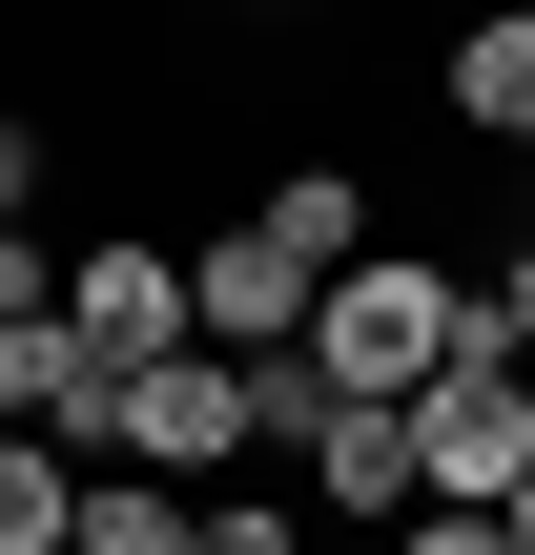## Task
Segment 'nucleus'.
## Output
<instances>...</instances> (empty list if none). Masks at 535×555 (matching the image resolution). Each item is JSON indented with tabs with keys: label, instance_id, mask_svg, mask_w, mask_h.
Returning a JSON list of instances; mask_svg holds the SVG:
<instances>
[{
	"label": "nucleus",
	"instance_id": "f257e3e1",
	"mask_svg": "<svg viewBox=\"0 0 535 555\" xmlns=\"http://www.w3.org/2000/svg\"><path fill=\"white\" fill-rule=\"evenodd\" d=\"M289 350H309V391H330V412H412V391L474 350V268H433V247H351V268L309 288V330H289Z\"/></svg>",
	"mask_w": 535,
	"mask_h": 555
},
{
	"label": "nucleus",
	"instance_id": "f03ea898",
	"mask_svg": "<svg viewBox=\"0 0 535 555\" xmlns=\"http://www.w3.org/2000/svg\"><path fill=\"white\" fill-rule=\"evenodd\" d=\"M392 433H412V515H515L535 494V371H495V350H454Z\"/></svg>",
	"mask_w": 535,
	"mask_h": 555
},
{
	"label": "nucleus",
	"instance_id": "7ed1b4c3",
	"mask_svg": "<svg viewBox=\"0 0 535 555\" xmlns=\"http://www.w3.org/2000/svg\"><path fill=\"white\" fill-rule=\"evenodd\" d=\"M103 453L165 474V494H227V474H247V350H165V371H124Z\"/></svg>",
	"mask_w": 535,
	"mask_h": 555
},
{
	"label": "nucleus",
	"instance_id": "20e7f679",
	"mask_svg": "<svg viewBox=\"0 0 535 555\" xmlns=\"http://www.w3.org/2000/svg\"><path fill=\"white\" fill-rule=\"evenodd\" d=\"M62 330H82L103 371H165V350H186V247H144V227H103V247L62 268Z\"/></svg>",
	"mask_w": 535,
	"mask_h": 555
},
{
	"label": "nucleus",
	"instance_id": "39448f33",
	"mask_svg": "<svg viewBox=\"0 0 535 555\" xmlns=\"http://www.w3.org/2000/svg\"><path fill=\"white\" fill-rule=\"evenodd\" d=\"M289 330H309V268H289L247 206H227V227L186 247V350H289Z\"/></svg>",
	"mask_w": 535,
	"mask_h": 555
},
{
	"label": "nucleus",
	"instance_id": "423d86ee",
	"mask_svg": "<svg viewBox=\"0 0 535 555\" xmlns=\"http://www.w3.org/2000/svg\"><path fill=\"white\" fill-rule=\"evenodd\" d=\"M433 103H454L474 144H515V165H535V21H454V62H433Z\"/></svg>",
	"mask_w": 535,
	"mask_h": 555
},
{
	"label": "nucleus",
	"instance_id": "0eeeda50",
	"mask_svg": "<svg viewBox=\"0 0 535 555\" xmlns=\"http://www.w3.org/2000/svg\"><path fill=\"white\" fill-rule=\"evenodd\" d=\"M247 227H268V247H289V268L330 288V268L371 247V185H351V165H268V185H247Z\"/></svg>",
	"mask_w": 535,
	"mask_h": 555
},
{
	"label": "nucleus",
	"instance_id": "6e6552de",
	"mask_svg": "<svg viewBox=\"0 0 535 555\" xmlns=\"http://www.w3.org/2000/svg\"><path fill=\"white\" fill-rule=\"evenodd\" d=\"M309 494H330L351 535H392V515H412V433H392V412H309Z\"/></svg>",
	"mask_w": 535,
	"mask_h": 555
},
{
	"label": "nucleus",
	"instance_id": "1a4fd4ad",
	"mask_svg": "<svg viewBox=\"0 0 535 555\" xmlns=\"http://www.w3.org/2000/svg\"><path fill=\"white\" fill-rule=\"evenodd\" d=\"M206 494H165V474H124V453H82V494H62V555H186Z\"/></svg>",
	"mask_w": 535,
	"mask_h": 555
},
{
	"label": "nucleus",
	"instance_id": "9d476101",
	"mask_svg": "<svg viewBox=\"0 0 535 555\" xmlns=\"http://www.w3.org/2000/svg\"><path fill=\"white\" fill-rule=\"evenodd\" d=\"M62 494H82V453H41V433H0V555H62Z\"/></svg>",
	"mask_w": 535,
	"mask_h": 555
},
{
	"label": "nucleus",
	"instance_id": "9b49d317",
	"mask_svg": "<svg viewBox=\"0 0 535 555\" xmlns=\"http://www.w3.org/2000/svg\"><path fill=\"white\" fill-rule=\"evenodd\" d=\"M474 350H495V371H535V247H515V268H474Z\"/></svg>",
	"mask_w": 535,
	"mask_h": 555
},
{
	"label": "nucleus",
	"instance_id": "f8f14e48",
	"mask_svg": "<svg viewBox=\"0 0 535 555\" xmlns=\"http://www.w3.org/2000/svg\"><path fill=\"white\" fill-rule=\"evenodd\" d=\"M186 555H309V535H289L268 494H206V515H186Z\"/></svg>",
	"mask_w": 535,
	"mask_h": 555
},
{
	"label": "nucleus",
	"instance_id": "ddd939ff",
	"mask_svg": "<svg viewBox=\"0 0 535 555\" xmlns=\"http://www.w3.org/2000/svg\"><path fill=\"white\" fill-rule=\"evenodd\" d=\"M41 185H62V144H41V124H21V103H0V227H21V206H41Z\"/></svg>",
	"mask_w": 535,
	"mask_h": 555
},
{
	"label": "nucleus",
	"instance_id": "4468645a",
	"mask_svg": "<svg viewBox=\"0 0 535 555\" xmlns=\"http://www.w3.org/2000/svg\"><path fill=\"white\" fill-rule=\"evenodd\" d=\"M41 309H62V268H41V247L0 227V330H41Z\"/></svg>",
	"mask_w": 535,
	"mask_h": 555
},
{
	"label": "nucleus",
	"instance_id": "2eb2a0df",
	"mask_svg": "<svg viewBox=\"0 0 535 555\" xmlns=\"http://www.w3.org/2000/svg\"><path fill=\"white\" fill-rule=\"evenodd\" d=\"M392 555H515L495 515H392Z\"/></svg>",
	"mask_w": 535,
	"mask_h": 555
},
{
	"label": "nucleus",
	"instance_id": "dca6fc26",
	"mask_svg": "<svg viewBox=\"0 0 535 555\" xmlns=\"http://www.w3.org/2000/svg\"><path fill=\"white\" fill-rule=\"evenodd\" d=\"M495 535H515V555H535V494H515V515H495Z\"/></svg>",
	"mask_w": 535,
	"mask_h": 555
},
{
	"label": "nucleus",
	"instance_id": "f3484780",
	"mask_svg": "<svg viewBox=\"0 0 535 555\" xmlns=\"http://www.w3.org/2000/svg\"><path fill=\"white\" fill-rule=\"evenodd\" d=\"M495 21H535V0H495Z\"/></svg>",
	"mask_w": 535,
	"mask_h": 555
},
{
	"label": "nucleus",
	"instance_id": "a211bd4d",
	"mask_svg": "<svg viewBox=\"0 0 535 555\" xmlns=\"http://www.w3.org/2000/svg\"><path fill=\"white\" fill-rule=\"evenodd\" d=\"M227 21H247V0H227Z\"/></svg>",
	"mask_w": 535,
	"mask_h": 555
}]
</instances>
